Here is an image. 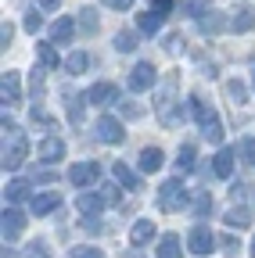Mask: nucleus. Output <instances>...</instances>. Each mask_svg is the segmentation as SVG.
<instances>
[{
	"mask_svg": "<svg viewBox=\"0 0 255 258\" xmlns=\"http://www.w3.org/2000/svg\"><path fill=\"white\" fill-rule=\"evenodd\" d=\"M25 154H29V137L22 133V125H15L4 115V169H22Z\"/></svg>",
	"mask_w": 255,
	"mask_h": 258,
	"instance_id": "nucleus-1",
	"label": "nucleus"
},
{
	"mask_svg": "<svg viewBox=\"0 0 255 258\" xmlns=\"http://www.w3.org/2000/svg\"><path fill=\"white\" fill-rule=\"evenodd\" d=\"M190 115H194V122H198V129H201V137H205V140H212V144H219V140H223V122H219V111H216L212 104H205V101H201V93H190Z\"/></svg>",
	"mask_w": 255,
	"mask_h": 258,
	"instance_id": "nucleus-2",
	"label": "nucleus"
},
{
	"mask_svg": "<svg viewBox=\"0 0 255 258\" xmlns=\"http://www.w3.org/2000/svg\"><path fill=\"white\" fill-rule=\"evenodd\" d=\"M176 104H180L176 101V79H166L162 90H158V101H155V115L162 118V125H169V129H176L183 122V111H173Z\"/></svg>",
	"mask_w": 255,
	"mask_h": 258,
	"instance_id": "nucleus-3",
	"label": "nucleus"
},
{
	"mask_svg": "<svg viewBox=\"0 0 255 258\" xmlns=\"http://www.w3.org/2000/svg\"><path fill=\"white\" fill-rule=\"evenodd\" d=\"M187 205H190V194H187L180 176H173V179H166L162 186H158V208L162 212H180Z\"/></svg>",
	"mask_w": 255,
	"mask_h": 258,
	"instance_id": "nucleus-4",
	"label": "nucleus"
},
{
	"mask_svg": "<svg viewBox=\"0 0 255 258\" xmlns=\"http://www.w3.org/2000/svg\"><path fill=\"white\" fill-rule=\"evenodd\" d=\"M93 133H97V140H101V144L115 147V144H122L126 129H122V122H119L115 115H101L97 122H93Z\"/></svg>",
	"mask_w": 255,
	"mask_h": 258,
	"instance_id": "nucleus-5",
	"label": "nucleus"
},
{
	"mask_svg": "<svg viewBox=\"0 0 255 258\" xmlns=\"http://www.w3.org/2000/svg\"><path fill=\"white\" fill-rule=\"evenodd\" d=\"M155 79H158V69H155V64H151V61H137L126 83H130V90H133V93H144V90H151V86H155Z\"/></svg>",
	"mask_w": 255,
	"mask_h": 258,
	"instance_id": "nucleus-6",
	"label": "nucleus"
},
{
	"mask_svg": "<svg viewBox=\"0 0 255 258\" xmlns=\"http://www.w3.org/2000/svg\"><path fill=\"white\" fill-rule=\"evenodd\" d=\"M216 244H219V240H216V233L209 230V226H201V222H198L194 230H190V237H187V247L194 251V254H212V251H216Z\"/></svg>",
	"mask_w": 255,
	"mask_h": 258,
	"instance_id": "nucleus-7",
	"label": "nucleus"
},
{
	"mask_svg": "<svg viewBox=\"0 0 255 258\" xmlns=\"http://www.w3.org/2000/svg\"><path fill=\"white\" fill-rule=\"evenodd\" d=\"M61 194L58 190H40V194H33V201H29V208H33V215L36 219H43V215H50V212H58L61 208Z\"/></svg>",
	"mask_w": 255,
	"mask_h": 258,
	"instance_id": "nucleus-8",
	"label": "nucleus"
},
{
	"mask_svg": "<svg viewBox=\"0 0 255 258\" xmlns=\"http://www.w3.org/2000/svg\"><path fill=\"white\" fill-rule=\"evenodd\" d=\"M97 176H101L97 161H76V165L69 169V183L72 186H90V183H97Z\"/></svg>",
	"mask_w": 255,
	"mask_h": 258,
	"instance_id": "nucleus-9",
	"label": "nucleus"
},
{
	"mask_svg": "<svg viewBox=\"0 0 255 258\" xmlns=\"http://www.w3.org/2000/svg\"><path fill=\"white\" fill-rule=\"evenodd\" d=\"M0 219H4V244H15L18 237H22V230H25V215L18 212V208H4V215H0Z\"/></svg>",
	"mask_w": 255,
	"mask_h": 258,
	"instance_id": "nucleus-10",
	"label": "nucleus"
},
{
	"mask_svg": "<svg viewBox=\"0 0 255 258\" xmlns=\"http://www.w3.org/2000/svg\"><path fill=\"white\" fill-rule=\"evenodd\" d=\"M86 97H90L93 108H105V104H115V101H119V86H115V83H93V86L86 90Z\"/></svg>",
	"mask_w": 255,
	"mask_h": 258,
	"instance_id": "nucleus-11",
	"label": "nucleus"
},
{
	"mask_svg": "<svg viewBox=\"0 0 255 258\" xmlns=\"http://www.w3.org/2000/svg\"><path fill=\"white\" fill-rule=\"evenodd\" d=\"M234 161H237V147H219L212 158V172L219 179H230L234 176Z\"/></svg>",
	"mask_w": 255,
	"mask_h": 258,
	"instance_id": "nucleus-12",
	"label": "nucleus"
},
{
	"mask_svg": "<svg viewBox=\"0 0 255 258\" xmlns=\"http://www.w3.org/2000/svg\"><path fill=\"white\" fill-rule=\"evenodd\" d=\"M36 158H40V161H47V165L61 161V158H65V140H61V137H43V140H40V147H36Z\"/></svg>",
	"mask_w": 255,
	"mask_h": 258,
	"instance_id": "nucleus-13",
	"label": "nucleus"
},
{
	"mask_svg": "<svg viewBox=\"0 0 255 258\" xmlns=\"http://www.w3.org/2000/svg\"><path fill=\"white\" fill-rule=\"evenodd\" d=\"M255 29V4H237L230 15V32H251Z\"/></svg>",
	"mask_w": 255,
	"mask_h": 258,
	"instance_id": "nucleus-14",
	"label": "nucleus"
},
{
	"mask_svg": "<svg viewBox=\"0 0 255 258\" xmlns=\"http://www.w3.org/2000/svg\"><path fill=\"white\" fill-rule=\"evenodd\" d=\"M0 93H4V104H8V108L22 104V76H18V72H4V83H0Z\"/></svg>",
	"mask_w": 255,
	"mask_h": 258,
	"instance_id": "nucleus-15",
	"label": "nucleus"
},
{
	"mask_svg": "<svg viewBox=\"0 0 255 258\" xmlns=\"http://www.w3.org/2000/svg\"><path fill=\"white\" fill-rule=\"evenodd\" d=\"M105 190H108V186H105ZM105 190H93V194L86 190V194H79V201H76L79 212H83V215H97V212L108 205V194H105Z\"/></svg>",
	"mask_w": 255,
	"mask_h": 258,
	"instance_id": "nucleus-16",
	"label": "nucleus"
},
{
	"mask_svg": "<svg viewBox=\"0 0 255 258\" xmlns=\"http://www.w3.org/2000/svg\"><path fill=\"white\" fill-rule=\"evenodd\" d=\"M155 233H158V230H155V219H137L133 230H130V244H133V247H144V244L155 240Z\"/></svg>",
	"mask_w": 255,
	"mask_h": 258,
	"instance_id": "nucleus-17",
	"label": "nucleus"
},
{
	"mask_svg": "<svg viewBox=\"0 0 255 258\" xmlns=\"http://www.w3.org/2000/svg\"><path fill=\"white\" fill-rule=\"evenodd\" d=\"M72 36H76V22H72V18H58V22L50 25V43H54V47H61V43L69 47Z\"/></svg>",
	"mask_w": 255,
	"mask_h": 258,
	"instance_id": "nucleus-18",
	"label": "nucleus"
},
{
	"mask_svg": "<svg viewBox=\"0 0 255 258\" xmlns=\"http://www.w3.org/2000/svg\"><path fill=\"white\" fill-rule=\"evenodd\" d=\"M61 101H65V108H69V122L72 125H83V101H86V93L65 90V93H61Z\"/></svg>",
	"mask_w": 255,
	"mask_h": 258,
	"instance_id": "nucleus-19",
	"label": "nucleus"
},
{
	"mask_svg": "<svg viewBox=\"0 0 255 258\" xmlns=\"http://www.w3.org/2000/svg\"><path fill=\"white\" fill-rule=\"evenodd\" d=\"M158 258H183V244H180V233H166L158 237V247H155Z\"/></svg>",
	"mask_w": 255,
	"mask_h": 258,
	"instance_id": "nucleus-20",
	"label": "nucleus"
},
{
	"mask_svg": "<svg viewBox=\"0 0 255 258\" xmlns=\"http://www.w3.org/2000/svg\"><path fill=\"white\" fill-rule=\"evenodd\" d=\"M198 29L205 32V36H219L223 29H230V22H223V15H219V11H205V15L198 18Z\"/></svg>",
	"mask_w": 255,
	"mask_h": 258,
	"instance_id": "nucleus-21",
	"label": "nucleus"
},
{
	"mask_svg": "<svg viewBox=\"0 0 255 258\" xmlns=\"http://www.w3.org/2000/svg\"><path fill=\"white\" fill-rule=\"evenodd\" d=\"M137 29L144 32V36H158L162 32V11H144V15H137Z\"/></svg>",
	"mask_w": 255,
	"mask_h": 258,
	"instance_id": "nucleus-22",
	"label": "nucleus"
},
{
	"mask_svg": "<svg viewBox=\"0 0 255 258\" xmlns=\"http://www.w3.org/2000/svg\"><path fill=\"white\" fill-rule=\"evenodd\" d=\"M162 165H166L162 147H144V151H140V172H158Z\"/></svg>",
	"mask_w": 255,
	"mask_h": 258,
	"instance_id": "nucleus-23",
	"label": "nucleus"
},
{
	"mask_svg": "<svg viewBox=\"0 0 255 258\" xmlns=\"http://www.w3.org/2000/svg\"><path fill=\"white\" fill-rule=\"evenodd\" d=\"M112 172H115V179H119L126 190H137V186H140V176H137L130 165H126V161H115V169H112Z\"/></svg>",
	"mask_w": 255,
	"mask_h": 258,
	"instance_id": "nucleus-24",
	"label": "nucleus"
},
{
	"mask_svg": "<svg viewBox=\"0 0 255 258\" xmlns=\"http://www.w3.org/2000/svg\"><path fill=\"white\" fill-rule=\"evenodd\" d=\"M248 222H251V208H248V205H234V208H227V226H234V230H244Z\"/></svg>",
	"mask_w": 255,
	"mask_h": 258,
	"instance_id": "nucleus-25",
	"label": "nucleus"
},
{
	"mask_svg": "<svg viewBox=\"0 0 255 258\" xmlns=\"http://www.w3.org/2000/svg\"><path fill=\"white\" fill-rule=\"evenodd\" d=\"M237 161H241L244 169H255V137L237 140Z\"/></svg>",
	"mask_w": 255,
	"mask_h": 258,
	"instance_id": "nucleus-26",
	"label": "nucleus"
},
{
	"mask_svg": "<svg viewBox=\"0 0 255 258\" xmlns=\"http://www.w3.org/2000/svg\"><path fill=\"white\" fill-rule=\"evenodd\" d=\"M86 64H90V54H86V50H76V54L65 57V72H69V76H83Z\"/></svg>",
	"mask_w": 255,
	"mask_h": 258,
	"instance_id": "nucleus-27",
	"label": "nucleus"
},
{
	"mask_svg": "<svg viewBox=\"0 0 255 258\" xmlns=\"http://www.w3.org/2000/svg\"><path fill=\"white\" fill-rule=\"evenodd\" d=\"M112 43H115L119 54H133V50H137V36H133V32H115Z\"/></svg>",
	"mask_w": 255,
	"mask_h": 258,
	"instance_id": "nucleus-28",
	"label": "nucleus"
},
{
	"mask_svg": "<svg viewBox=\"0 0 255 258\" xmlns=\"http://www.w3.org/2000/svg\"><path fill=\"white\" fill-rule=\"evenodd\" d=\"M36 57L43 69H58V54H54V43H36Z\"/></svg>",
	"mask_w": 255,
	"mask_h": 258,
	"instance_id": "nucleus-29",
	"label": "nucleus"
},
{
	"mask_svg": "<svg viewBox=\"0 0 255 258\" xmlns=\"http://www.w3.org/2000/svg\"><path fill=\"white\" fill-rule=\"evenodd\" d=\"M22 29H25V32H40V29H43V15H40L36 8H29L25 18H22Z\"/></svg>",
	"mask_w": 255,
	"mask_h": 258,
	"instance_id": "nucleus-30",
	"label": "nucleus"
},
{
	"mask_svg": "<svg viewBox=\"0 0 255 258\" xmlns=\"http://www.w3.org/2000/svg\"><path fill=\"white\" fill-rule=\"evenodd\" d=\"M4 194H8V201H11V205H18V201H25V198H29V186H25L22 179H15V183H8V190H4Z\"/></svg>",
	"mask_w": 255,
	"mask_h": 258,
	"instance_id": "nucleus-31",
	"label": "nucleus"
},
{
	"mask_svg": "<svg viewBox=\"0 0 255 258\" xmlns=\"http://www.w3.org/2000/svg\"><path fill=\"white\" fill-rule=\"evenodd\" d=\"M227 93H230V101H234V104H248V86H244V83L230 79V83H227Z\"/></svg>",
	"mask_w": 255,
	"mask_h": 258,
	"instance_id": "nucleus-32",
	"label": "nucleus"
},
{
	"mask_svg": "<svg viewBox=\"0 0 255 258\" xmlns=\"http://www.w3.org/2000/svg\"><path fill=\"white\" fill-rule=\"evenodd\" d=\"M176 169H194V144H183L176 154Z\"/></svg>",
	"mask_w": 255,
	"mask_h": 258,
	"instance_id": "nucleus-33",
	"label": "nucleus"
},
{
	"mask_svg": "<svg viewBox=\"0 0 255 258\" xmlns=\"http://www.w3.org/2000/svg\"><path fill=\"white\" fill-rule=\"evenodd\" d=\"M79 18H83V32H97V29H101L97 11H93V8H83V11H79Z\"/></svg>",
	"mask_w": 255,
	"mask_h": 258,
	"instance_id": "nucleus-34",
	"label": "nucleus"
},
{
	"mask_svg": "<svg viewBox=\"0 0 255 258\" xmlns=\"http://www.w3.org/2000/svg\"><path fill=\"white\" fill-rule=\"evenodd\" d=\"M209 212H212V194L205 190V194H198V201H194V215H198V219H205Z\"/></svg>",
	"mask_w": 255,
	"mask_h": 258,
	"instance_id": "nucleus-35",
	"label": "nucleus"
},
{
	"mask_svg": "<svg viewBox=\"0 0 255 258\" xmlns=\"http://www.w3.org/2000/svg\"><path fill=\"white\" fill-rule=\"evenodd\" d=\"M69 254H72V258H105L101 247H90V244H79V247H72Z\"/></svg>",
	"mask_w": 255,
	"mask_h": 258,
	"instance_id": "nucleus-36",
	"label": "nucleus"
},
{
	"mask_svg": "<svg viewBox=\"0 0 255 258\" xmlns=\"http://www.w3.org/2000/svg\"><path fill=\"white\" fill-rule=\"evenodd\" d=\"M162 50H169V54L183 50V36H180V32H169V36H162Z\"/></svg>",
	"mask_w": 255,
	"mask_h": 258,
	"instance_id": "nucleus-37",
	"label": "nucleus"
},
{
	"mask_svg": "<svg viewBox=\"0 0 255 258\" xmlns=\"http://www.w3.org/2000/svg\"><path fill=\"white\" fill-rule=\"evenodd\" d=\"M25 258H50V251H47L43 240H36V244H29V247H25Z\"/></svg>",
	"mask_w": 255,
	"mask_h": 258,
	"instance_id": "nucleus-38",
	"label": "nucleus"
},
{
	"mask_svg": "<svg viewBox=\"0 0 255 258\" xmlns=\"http://www.w3.org/2000/svg\"><path fill=\"white\" fill-rule=\"evenodd\" d=\"M201 8H205V0H183V11H187V15H198V18H201V15H205Z\"/></svg>",
	"mask_w": 255,
	"mask_h": 258,
	"instance_id": "nucleus-39",
	"label": "nucleus"
},
{
	"mask_svg": "<svg viewBox=\"0 0 255 258\" xmlns=\"http://www.w3.org/2000/svg\"><path fill=\"white\" fill-rule=\"evenodd\" d=\"M105 8H112V11H130L133 8V0H101Z\"/></svg>",
	"mask_w": 255,
	"mask_h": 258,
	"instance_id": "nucleus-40",
	"label": "nucleus"
},
{
	"mask_svg": "<svg viewBox=\"0 0 255 258\" xmlns=\"http://www.w3.org/2000/svg\"><path fill=\"white\" fill-rule=\"evenodd\" d=\"M11 40H15V25H8V22H4V29H0V43H4V50L11 47Z\"/></svg>",
	"mask_w": 255,
	"mask_h": 258,
	"instance_id": "nucleus-41",
	"label": "nucleus"
},
{
	"mask_svg": "<svg viewBox=\"0 0 255 258\" xmlns=\"http://www.w3.org/2000/svg\"><path fill=\"white\" fill-rule=\"evenodd\" d=\"M40 8H43V11H58V8H61V0H40Z\"/></svg>",
	"mask_w": 255,
	"mask_h": 258,
	"instance_id": "nucleus-42",
	"label": "nucleus"
},
{
	"mask_svg": "<svg viewBox=\"0 0 255 258\" xmlns=\"http://www.w3.org/2000/svg\"><path fill=\"white\" fill-rule=\"evenodd\" d=\"M219 244H223V251H237V240H234V237H223Z\"/></svg>",
	"mask_w": 255,
	"mask_h": 258,
	"instance_id": "nucleus-43",
	"label": "nucleus"
},
{
	"mask_svg": "<svg viewBox=\"0 0 255 258\" xmlns=\"http://www.w3.org/2000/svg\"><path fill=\"white\" fill-rule=\"evenodd\" d=\"M155 8H158V11H169V8H173V0H155Z\"/></svg>",
	"mask_w": 255,
	"mask_h": 258,
	"instance_id": "nucleus-44",
	"label": "nucleus"
},
{
	"mask_svg": "<svg viewBox=\"0 0 255 258\" xmlns=\"http://www.w3.org/2000/svg\"><path fill=\"white\" fill-rule=\"evenodd\" d=\"M248 254H251V258H255V237H251V247H248Z\"/></svg>",
	"mask_w": 255,
	"mask_h": 258,
	"instance_id": "nucleus-45",
	"label": "nucleus"
},
{
	"mask_svg": "<svg viewBox=\"0 0 255 258\" xmlns=\"http://www.w3.org/2000/svg\"><path fill=\"white\" fill-rule=\"evenodd\" d=\"M251 90H255V64H251Z\"/></svg>",
	"mask_w": 255,
	"mask_h": 258,
	"instance_id": "nucleus-46",
	"label": "nucleus"
}]
</instances>
